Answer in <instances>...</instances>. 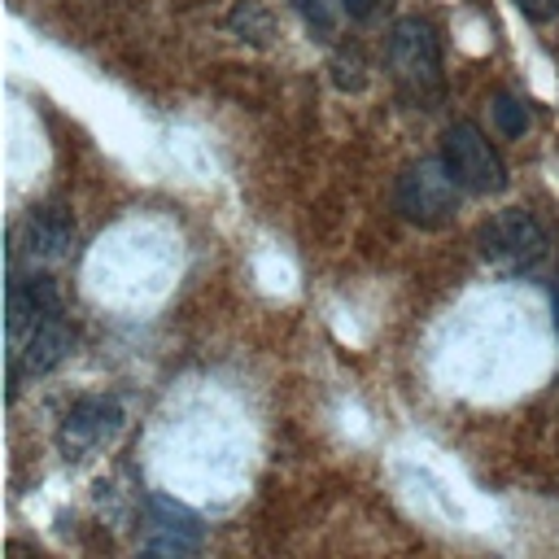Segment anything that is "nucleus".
Returning <instances> with one entry per match:
<instances>
[{"label": "nucleus", "mask_w": 559, "mask_h": 559, "mask_svg": "<svg viewBox=\"0 0 559 559\" xmlns=\"http://www.w3.org/2000/svg\"><path fill=\"white\" fill-rule=\"evenodd\" d=\"M441 162L459 179L463 192L489 197V192H502L507 188V162H502V153L467 118H459V122L445 127V135H441Z\"/></svg>", "instance_id": "nucleus-4"}, {"label": "nucleus", "mask_w": 559, "mask_h": 559, "mask_svg": "<svg viewBox=\"0 0 559 559\" xmlns=\"http://www.w3.org/2000/svg\"><path fill=\"white\" fill-rule=\"evenodd\" d=\"M489 109H493V127H498L502 135H524V131H528V122H533L528 105H524V100H515L511 92H498V96L489 100Z\"/></svg>", "instance_id": "nucleus-9"}, {"label": "nucleus", "mask_w": 559, "mask_h": 559, "mask_svg": "<svg viewBox=\"0 0 559 559\" xmlns=\"http://www.w3.org/2000/svg\"><path fill=\"white\" fill-rule=\"evenodd\" d=\"M74 349V328L61 314H44L13 349H9V397L22 389V380H39L52 367H61Z\"/></svg>", "instance_id": "nucleus-6"}, {"label": "nucleus", "mask_w": 559, "mask_h": 559, "mask_svg": "<svg viewBox=\"0 0 559 559\" xmlns=\"http://www.w3.org/2000/svg\"><path fill=\"white\" fill-rule=\"evenodd\" d=\"M555 328H559V288H555Z\"/></svg>", "instance_id": "nucleus-12"}, {"label": "nucleus", "mask_w": 559, "mask_h": 559, "mask_svg": "<svg viewBox=\"0 0 559 559\" xmlns=\"http://www.w3.org/2000/svg\"><path fill=\"white\" fill-rule=\"evenodd\" d=\"M201 542H205V524L192 507H183L166 493L144 498V533H140L144 555H197Z\"/></svg>", "instance_id": "nucleus-5"}, {"label": "nucleus", "mask_w": 559, "mask_h": 559, "mask_svg": "<svg viewBox=\"0 0 559 559\" xmlns=\"http://www.w3.org/2000/svg\"><path fill=\"white\" fill-rule=\"evenodd\" d=\"M389 74H393L397 92L415 109H437V100L445 92V70H441V39H437L432 22H424V17L393 22V35H389Z\"/></svg>", "instance_id": "nucleus-1"}, {"label": "nucleus", "mask_w": 559, "mask_h": 559, "mask_svg": "<svg viewBox=\"0 0 559 559\" xmlns=\"http://www.w3.org/2000/svg\"><path fill=\"white\" fill-rule=\"evenodd\" d=\"M393 201H397V214L406 223L437 231V227H450L459 214V179L445 170L441 157H424L397 175Z\"/></svg>", "instance_id": "nucleus-3"}, {"label": "nucleus", "mask_w": 559, "mask_h": 559, "mask_svg": "<svg viewBox=\"0 0 559 559\" xmlns=\"http://www.w3.org/2000/svg\"><path fill=\"white\" fill-rule=\"evenodd\" d=\"M476 253H480L489 266L507 271V275H528V271H537V266L546 262L550 236H546V227H542L528 210L511 205V210L489 214V218L476 227Z\"/></svg>", "instance_id": "nucleus-2"}, {"label": "nucleus", "mask_w": 559, "mask_h": 559, "mask_svg": "<svg viewBox=\"0 0 559 559\" xmlns=\"http://www.w3.org/2000/svg\"><path fill=\"white\" fill-rule=\"evenodd\" d=\"M118 432H122V406L114 397L87 393V397H74L70 411L61 415L57 445H61L66 459H87L100 445H109Z\"/></svg>", "instance_id": "nucleus-7"}, {"label": "nucleus", "mask_w": 559, "mask_h": 559, "mask_svg": "<svg viewBox=\"0 0 559 559\" xmlns=\"http://www.w3.org/2000/svg\"><path fill=\"white\" fill-rule=\"evenodd\" d=\"M336 4H341V9L349 13V17H367V13H371V9L380 4V0H336Z\"/></svg>", "instance_id": "nucleus-11"}, {"label": "nucleus", "mask_w": 559, "mask_h": 559, "mask_svg": "<svg viewBox=\"0 0 559 559\" xmlns=\"http://www.w3.org/2000/svg\"><path fill=\"white\" fill-rule=\"evenodd\" d=\"M74 218L66 205H35L22 223V240L13 253H26L31 266H57L74 249Z\"/></svg>", "instance_id": "nucleus-8"}, {"label": "nucleus", "mask_w": 559, "mask_h": 559, "mask_svg": "<svg viewBox=\"0 0 559 559\" xmlns=\"http://www.w3.org/2000/svg\"><path fill=\"white\" fill-rule=\"evenodd\" d=\"M528 22H555L559 17V0H511Z\"/></svg>", "instance_id": "nucleus-10"}]
</instances>
